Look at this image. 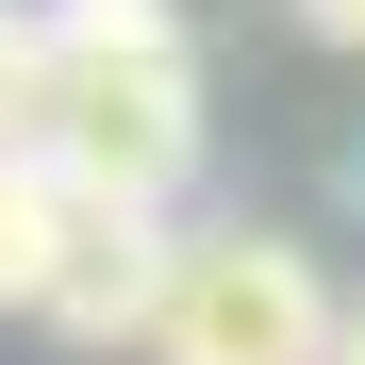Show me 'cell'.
I'll list each match as a JSON object with an SVG mask.
<instances>
[{
    "label": "cell",
    "mask_w": 365,
    "mask_h": 365,
    "mask_svg": "<svg viewBox=\"0 0 365 365\" xmlns=\"http://www.w3.org/2000/svg\"><path fill=\"white\" fill-rule=\"evenodd\" d=\"M299 34H316V50H365V0H299Z\"/></svg>",
    "instance_id": "obj_6"
},
{
    "label": "cell",
    "mask_w": 365,
    "mask_h": 365,
    "mask_svg": "<svg viewBox=\"0 0 365 365\" xmlns=\"http://www.w3.org/2000/svg\"><path fill=\"white\" fill-rule=\"evenodd\" d=\"M166 282H182V232L166 216H100L83 200V250H67V282H50V349H83V365H116V349H133L150 365V332H166Z\"/></svg>",
    "instance_id": "obj_3"
},
{
    "label": "cell",
    "mask_w": 365,
    "mask_h": 365,
    "mask_svg": "<svg viewBox=\"0 0 365 365\" xmlns=\"http://www.w3.org/2000/svg\"><path fill=\"white\" fill-rule=\"evenodd\" d=\"M332 365H365V299H349V349H332Z\"/></svg>",
    "instance_id": "obj_8"
},
{
    "label": "cell",
    "mask_w": 365,
    "mask_h": 365,
    "mask_svg": "<svg viewBox=\"0 0 365 365\" xmlns=\"http://www.w3.org/2000/svg\"><path fill=\"white\" fill-rule=\"evenodd\" d=\"M332 349H349V299H332V266L299 250V232H266V216L182 232L150 365H332Z\"/></svg>",
    "instance_id": "obj_2"
},
{
    "label": "cell",
    "mask_w": 365,
    "mask_h": 365,
    "mask_svg": "<svg viewBox=\"0 0 365 365\" xmlns=\"http://www.w3.org/2000/svg\"><path fill=\"white\" fill-rule=\"evenodd\" d=\"M50 166L100 216H166L200 182V34L182 0H50Z\"/></svg>",
    "instance_id": "obj_1"
},
{
    "label": "cell",
    "mask_w": 365,
    "mask_h": 365,
    "mask_svg": "<svg viewBox=\"0 0 365 365\" xmlns=\"http://www.w3.org/2000/svg\"><path fill=\"white\" fill-rule=\"evenodd\" d=\"M332 200H349V216H365V133H349V150H332Z\"/></svg>",
    "instance_id": "obj_7"
},
{
    "label": "cell",
    "mask_w": 365,
    "mask_h": 365,
    "mask_svg": "<svg viewBox=\"0 0 365 365\" xmlns=\"http://www.w3.org/2000/svg\"><path fill=\"white\" fill-rule=\"evenodd\" d=\"M50 133V0H0V150Z\"/></svg>",
    "instance_id": "obj_5"
},
{
    "label": "cell",
    "mask_w": 365,
    "mask_h": 365,
    "mask_svg": "<svg viewBox=\"0 0 365 365\" xmlns=\"http://www.w3.org/2000/svg\"><path fill=\"white\" fill-rule=\"evenodd\" d=\"M67 250H83V182L50 150H0V316H50Z\"/></svg>",
    "instance_id": "obj_4"
}]
</instances>
